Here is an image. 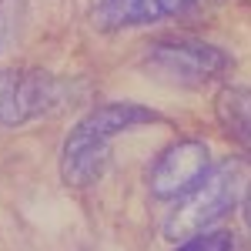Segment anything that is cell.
Segmentation results:
<instances>
[{
    "label": "cell",
    "mask_w": 251,
    "mask_h": 251,
    "mask_svg": "<svg viewBox=\"0 0 251 251\" xmlns=\"http://www.w3.org/2000/svg\"><path fill=\"white\" fill-rule=\"evenodd\" d=\"M67 97L64 80L37 67H0V127L54 114Z\"/></svg>",
    "instance_id": "cell-4"
},
{
    "label": "cell",
    "mask_w": 251,
    "mask_h": 251,
    "mask_svg": "<svg viewBox=\"0 0 251 251\" xmlns=\"http://www.w3.org/2000/svg\"><path fill=\"white\" fill-rule=\"evenodd\" d=\"M208 168H211V148L201 137H177L148 168V191L157 201H177L208 174Z\"/></svg>",
    "instance_id": "cell-5"
},
{
    "label": "cell",
    "mask_w": 251,
    "mask_h": 251,
    "mask_svg": "<svg viewBox=\"0 0 251 251\" xmlns=\"http://www.w3.org/2000/svg\"><path fill=\"white\" fill-rule=\"evenodd\" d=\"M137 67L157 84L181 87V91H201L231 74V54L211 40L171 34V37L148 40L141 47Z\"/></svg>",
    "instance_id": "cell-3"
},
{
    "label": "cell",
    "mask_w": 251,
    "mask_h": 251,
    "mask_svg": "<svg viewBox=\"0 0 251 251\" xmlns=\"http://www.w3.org/2000/svg\"><path fill=\"white\" fill-rule=\"evenodd\" d=\"M168 124V114H161L137 100H104L91 107L87 114L74 121L60 144V177L71 188H91L100 181V174L111 161V144L117 137L131 134L137 127Z\"/></svg>",
    "instance_id": "cell-1"
},
{
    "label": "cell",
    "mask_w": 251,
    "mask_h": 251,
    "mask_svg": "<svg viewBox=\"0 0 251 251\" xmlns=\"http://www.w3.org/2000/svg\"><path fill=\"white\" fill-rule=\"evenodd\" d=\"M245 225H248V231H251V184H248V191H245Z\"/></svg>",
    "instance_id": "cell-9"
},
{
    "label": "cell",
    "mask_w": 251,
    "mask_h": 251,
    "mask_svg": "<svg viewBox=\"0 0 251 251\" xmlns=\"http://www.w3.org/2000/svg\"><path fill=\"white\" fill-rule=\"evenodd\" d=\"M198 0H91V27L100 34L137 30L148 24L181 17Z\"/></svg>",
    "instance_id": "cell-6"
},
{
    "label": "cell",
    "mask_w": 251,
    "mask_h": 251,
    "mask_svg": "<svg viewBox=\"0 0 251 251\" xmlns=\"http://www.w3.org/2000/svg\"><path fill=\"white\" fill-rule=\"evenodd\" d=\"M214 117L225 134L238 141L251 157V87H221L214 97Z\"/></svg>",
    "instance_id": "cell-7"
},
{
    "label": "cell",
    "mask_w": 251,
    "mask_h": 251,
    "mask_svg": "<svg viewBox=\"0 0 251 251\" xmlns=\"http://www.w3.org/2000/svg\"><path fill=\"white\" fill-rule=\"evenodd\" d=\"M174 251H234V241L228 231H204V234H194L188 241H181Z\"/></svg>",
    "instance_id": "cell-8"
},
{
    "label": "cell",
    "mask_w": 251,
    "mask_h": 251,
    "mask_svg": "<svg viewBox=\"0 0 251 251\" xmlns=\"http://www.w3.org/2000/svg\"><path fill=\"white\" fill-rule=\"evenodd\" d=\"M251 184V168L241 157H225L208 168V174L194 184L191 191H184L174 208L168 211L161 231L168 241H188L194 234H204L214 228L228 211L241 204V198Z\"/></svg>",
    "instance_id": "cell-2"
}]
</instances>
